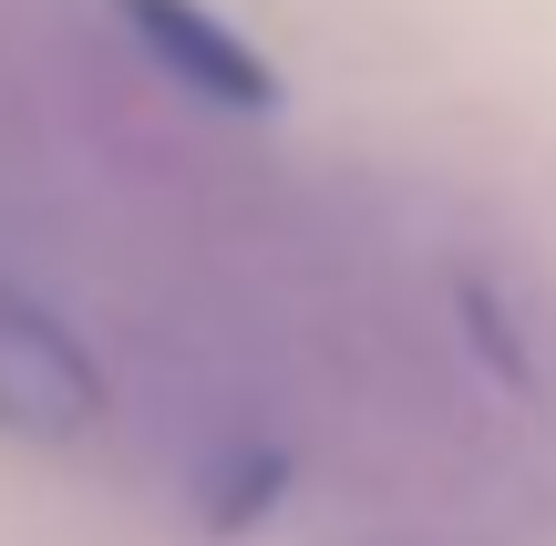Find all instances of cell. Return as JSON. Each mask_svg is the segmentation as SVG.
I'll return each mask as SVG.
<instances>
[{"label": "cell", "mask_w": 556, "mask_h": 546, "mask_svg": "<svg viewBox=\"0 0 556 546\" xmlns=\"http://www.w3.org/2000/svg\"><path fill=\"white\" fill-rule=\"evenodd\" d=\"M103 423V371L41 289L0 268V433L11 444H83Z\"/></svg>", "instance_id": "cell-1"}, {"label": "cell", "mask_w": 556, "mask_h": 546, "mask_svg": "<svg viewBox=\"0 0 556 546\" xmlns=\"http://www.w3.org/2000/svg\"><path fill=\"white\" fill-rule=\"evenodd\" d=\"M114 21L144 41V62H155L176 93L217 103V114H268L278 103L268 52L248 31H227V11H206V0H114Z\"/></svg>", "instance_id": "cell-2"}]
</instances>
